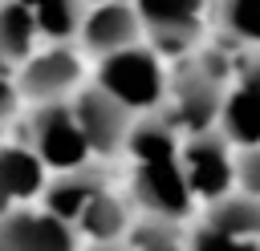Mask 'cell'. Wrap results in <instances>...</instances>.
<instances>
[{"label":"cell","mask_w":260,"mask_h":251,"mask_svg":"<svg viewBox=\"0 0 260 251\" xmlns=\"http://www.w3.org/2000/svg\"><path fill=\"white\" fill-rule=\"evenodd\" d=\"M215 61H219L215 53L191 57L171 81V105H175L171 121H179L191 134L211 130L219 121V109H223V65H215Z\"/></svg>","instance_id":"1"},{"label":"cell","mask_w":260,"mask_h":251,"mask_svg":"<svg viewBox=\"0 0 260 251\" xmlns=\"http://www.w3.org/2000/svg\"><path fill=\"white\" fill-rule=\"evenodd\" d=\"M98 85H106L118 101H126V105L138 113V109H154V105L162 101V93H167V73H162L158 57H154L150 49L126 45V49L102 57Z\"/></svg>","instance_id":"2"},{"label":"cell","mask_w":260,"mask_h":251,"mask_svg":"<svg viewBox=\"0 0 260 251\" xmlns=\"http://www.w3.org/2000/svg\"><path fill=\"white\" fill-rule=\"evenodd\" d=\"M179 162L195 198H219L236 186V158L223 130H199L179 146Z\"/></svg>","instance_id":"3"},{"label":"cell","mask_w":260,"mask_h":251,"mask_svg":"<svg viewBox=\"0 0 260 251\" xmlns=\"http://www.w3.org/2000/svg\"><path fill=\"white\" fill-rule=\"evenodd\" d=\"M134 198L146 215H162V219H183L195 202L179 150L175 154H158V158H134Z\"/></svg>","instance_id":"4"},{"label":"cell","mask_w":260,"mask_h":251,"mask_svg":"<svg viewBox=\"0 0 260 251\" xmlns=\"http://www.w3.org/2000/svg\"><path fill=\"white\" fill-rule=\"evenodd\" d=\"M32 150L53 170H73V166L89 162L93 150L81 134V121H77L73 105H65V97L61 101H41V109L32 113Z\"/></svg>","instance_id":"5"},{"label":"cell","mask_w":260,"mask_h":251,"mask_svg":"<svg viewBox=\"0 0 260 251\" xmlns=\"http://www.w3.org/2000/svg\"><path fill=\"white\" fill-rule=\"evenodd\" d=\"M73 113L81 121V134L89 142L93 154H118L126 150V138L134 130V109L126 101H118L106 85H89L85 93H77Z\"/></svg>","instance_id":"6"},{"label":"cell","mask_w":260,"mask_h":251,"mask_svg":"<svg viewBox=\"0 0 260 251\" xmlns=\"http://www.w3.org/2000/svg\"><path fill=\"white\" fill-rule=\"evenodd\" d=\"M0 251H77L73 231L53 211H4L0 215Z\"/></svg>","instance_id":"7"},{"label":"cell","mask_w":260,"mask_h":251,"mask_svg":"<svg viewBox=\"0 0 260 251\" xmlns=\"http://www.w3.org/2000/svg\"><path fill=\"white\" fill-rule=\"evenodd\" d=\"M142 28H150L154 45L167 53H183L195 45L203 28V0H134Z\"/></svg>","instance_id":"8"},{"label":"cell","mask_w":260,"mask_h":251,"mask_svg":"<svg viewBox=\"0 0 260 251\" xmlns=\"http://www.w3.org/2000/svg\"><path fill=\"white\" fill-rule=\"evenodd\" d=\"M77 81H81V61L65 45L45 49V53H32L24 61V69H20V93L32 97L37 105L41 101H61Z\"/></svg>","instance_id":"9"},{"label":"cell","mask_w":260,"mask_h":251,"mask_svg":"<svg viewBox=\"0 0 260 251\" xmlns=\"http://www.w3.org/2000/svg\"><path fill=\"white\" fill-rule=\"evenodd\" d=\"M138 32H142V16L130 0H106V4H93L81 20V40L89 53H118L126 45H138Z\"/></svg>","instance_id":"10"},{"label":"cell","mask_w":260,"mask_h":251,"mask_svg":"<svg viewBox=\"0 0 260 251\" xmlns=\"http://www.w3.org/2000/svg\"><path fill=\"white\" fill-rule=\"evenodd\" d=\"M219 130L232 146H260V61H252L236 89L223 93Z\"/></svg>","instance_id":"11"},{"label":"cell","mask_w":260,"mask_h":251,"mask_svg":"<svg viewBox=\"0 0 260 251\" xmlns=\"http://www.w3.org/2000/svg\"><path fill=\"white\" fill-rule=\"evenodd\" d=\"M102 190H106V178H102L89 162H81V166H73V170H61L41 194H45V211H53V215L65 219V223H77L81 211L89 206V198L102 194Z\"/></svg>","instance_id":"12"},{"label":"cell","mask_w":260,"mask_h":251,"mask_svg":"<svg viewBox=\"0 0 260 251\" xmlns=\"http://www.w3.org/2000/svg\"><path fill=\"white\" fill-rule=\"evenodd\" d=\"M45 186V162L32 146H4L0 150V215L20 206Z\"/></svg>","instance_id":"13"},{"label":"cell","mask_w":260,"mask_h":251,"mask_svg":"<svg viewBox=\"0 0 260 251\" xmlns=\"http://www.w3.org/2000/svg\"><path fill=\"white\" fill-rule=\"evenodd\" d=\"M207 223H215L228 235L260 243V194H252V190H228V194L211 198Z\"/></svg>","instance_id":"14"},{"label":"cell","mask_w":260,"mask_h":251,"mask_svg":"<svg viewBox=\"0 0 260 251\" xmlns=\"http://www.w3.org/2000/svg\"><path fill=\"white\" fill-rule=\"evenodd\" d=\"M41 28L20 0H0V61H28Z\"/></svg>","instance_id":"15"},{"label":"cell","mask_w":260,"mask_h":251,"mask_svg":"<svg viewBox=\"0 0 260 251\" xmlns=\"http://www.w3.org/2000/svg\"><path fill=\"white\" fill-rule=\"evenodd\" d=\"M77 223H81V231H85L93 243H114V239H122V231L130 227V211H126V202H122L118 194L102 190V194L89 198V206L81 211Z\"/></svg>","instance_id":"16"},{"label":"cell","mask_w":260,"mask_h":251,"mask_svg":"<svg viewBox=\"0 0 260 251\" xmlns=\"http://www.w3.org/2000/svg\"><path fill=\"white\" fill-rule=\"evenodd\" d=\"M20 4L32 12L37 28H41L45 36H53V40H65V36L81 32L85 0H20Z\"/></svg>","instance_id":"17"},{"label":"cell","mask_w":260,"mask_h":251,"mask_svg":"<svg viewBox=\"0 0 260 251\" xmlns=\"http://www.w3.org/2000/svg\"><path fill=\"white\" fill-rule=\"evenodd\" d=\"M223 28L248 45H260V0H223L219 4Z\"/></svg>","instance_id":"18"},{"label":"cell","mask_w":260,"mask_h":251,"mask_svg":"<svg viewBox=\"0 0 260 251\" xmlns=\"http://www.w3.org/2000/svg\"><path fill=\"white\" fill-rule=\"evenodd\" d=\"M130 239H134V251H187L175 235V219H162V215H150L146 223H138Z\"/></svg>","instance_id":"19"},{"label":"cell","mask_w":260,"mask_h":251,"mask_svg":"<svg viewBox=\"0 0 260 251\" xmlns=\"http://www.w3.org/2000/svg\"><path fill=\"white\" fill-rule=\"evenodd\" d=\"M187 251H260V243L240 239V235H228V231H219L215 223H203V227L191 235V247H187Z\"/></svg>","instance_id":"20"},{"label":"cell","mask_w":260,"mask_h":251,"mask_svg":"<svg viewBox=\"0 0 260 251\" xmlns=\"http://www.w3.org/2000/svg\"><path fill=\"white\" fill-rule=\"evenodd\" d=\"M236 182H240V190L260 194V146H244V154L236 162Z\"/></svg>","instance_id":"21"},{"label":"cell","mask_w":260,"mask_h":251,"mask_svg":"<svg viewBox=\"0 0 260 251\" xmlns=\"http://www.w3.org/2000/svg\"><path fill=\"white\" fill-rule=\"evenodd\" d=\"M12 105H16V85L8 77H0V121L12 113Z\"/></svg>","instance_id":"22"},{"label":"cell","mask_w":260,"mask_h":251,"mask_svg":"<svg viewBox=\"0 0 260 251\" xmlns=\"http://www.w3.org/2000/svg\"><path fill=\"white\" fill-rule=\"evenodd\" d=\"M93 251H122V247H114V243H98Z\"/></svg>","instance_id":"23"},{"label":"cell","mask_w":260,"mask_h":251,"mask_svg":"<svg viewBox=\"0 0 260 251\" xmlns=\"http://www.w3.org/2000/svg\"><path fill=\"white\" fill-rule=\"evenodd\" d=\"M89 4H106V0H89Z\"/></svg>","instance_id":"24"}]
</instances>
